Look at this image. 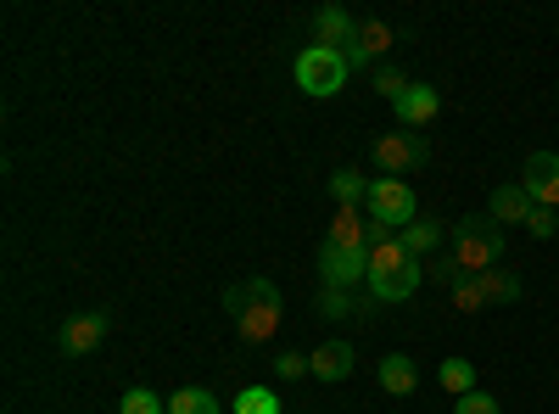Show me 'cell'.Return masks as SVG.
Segmentation results:
<instances>
[{"label": "cell", "instance_id": "cell-11", "mask_svg": "<svg viewBox=\"0 0 559 414\" xmlns=\"http://www.w3.org/2000/svg\"><path fill=\"white\" fill-rule=\"evenodd\" d=\"M521 186L532 191L537 208H554V213H559V157H554V152H532V157H526V174H521Z\"/></svg>", "mask_w": 559, "mask_h": 414}, {"label": "cell", "instance_id": "cell-6", "mask_svg": "<svg viewBox=\"0 0 559 414\" xmlns=\"http://www.w3.org/2000/svg\"><path fill=\"white\" fill-rule=\"evenodd\" d=\"M426 163H431V141H426V134H414V129H397V134H381V141H376V168L386 179L414 174V168H426Z\"/></svg>", "mask_w": 559, "mask_h": 414}, {"label": "cell", "instance_id": "cell-15", "mask_svg": "<svg viewBox=\"0 0 559 414\" xmlns=\"http://www.w3.org/2000/svg\"><path fill=\"white\" fill-rule=\"evenodd\" d=\"M532 208H537V202H532V191L515 179V186H498V191H492L487 218H492V224H526V218H532Z\"/></svg>", "mask_w": 559, "mask_h": 414}, {"label": "cell", "instance_id": "cell-22", "mask_svg": "<svg viewBox=\"0 0 559 414\" xmlns=\"http://www.w3.org/2000/svg\"><path fill=\"white\" fill-rule=\"evenodd\" d=\"M168 414H218V398L207 387H179L168 398Z\"/></svg>", "mask_w": 559, "mask_h": 414}, {"label": "cell", "instance_id": "cell-27", "mask_svg": "<svg viewBox=\"0 0 559 414\" xmlns=\"http://www.w3.org/2000/svg\"><path fill=\"white\" fill-rule=\"evenodd\" d=\"M453 414H503V409H498V398H492V392H481V387H476V392H464V398L453 403Z\"/></svg>", "mask_w": 559, "mask_h": 414}, {"label": "cell", "instance_id": "cell-26", "mask_svg": "<svg viewBox=\"0 0 559 414\" xmlns=\"http://www.w3.org/2000/svg\"><path fill=\"white\" fill-rule=\"evenodd\" d=\"M274 376H280V381H302V376H313V370H308V358H302L297 347H286V353H274Z\"/></svg>", "mask_w": 559, "mask_h": 414}, {"label": "cell", "instance_id": "cell-4", "mask_svg": "<svg viewBox=\"0 0 559 414\" xmlns=\"http://www.w3.org/2000/svg\"><path fill=\"white\" fill-rule=\"evenodd\" d=\"M347 57L342 51H324V45H308V51L297 57V90L302 96H336V90H347Z\"/></svg>", "mask_w": 559, "mask_h": 414}, {"label": "cell", "instance_id": "cell-12", "mask_svg": "<svg viewBox=\"0 0 559 414\" xmlns=\"http://www.w3.org/2000/svg\"><path fill=\"white\" fill-rule=\"evenodd\" d=\"M392 113H397V123L403 129H426V123H437V113H442V96H437V84H408V96L403 102H392Z\"/></svg>", "mask_w": 559, "mask_h": 414}, {"label": "cell", "instance_id": "cell-14", "mask_svg": "<svg viewBox=\"0 0 559 414\" xmlns=\"http://www.w3.org/2000/svg\"><path fill=\"white\" fill-rule=\"evenodd\" d=\"M324 247H342V252H369V213L342 208V213L331 218V236H324Z\"/></svg>", "mask_w": 559, "mask_h": 414}, {"label": "cell", "instance_id": "cell-19", "mask_svg": "<svg viewBox=\"0 0 559 414\" xmlns=\"http://www.w3.org/2000/svg\"><path fill=\"white\" fill-rule=\"evenodd\" d=\"M414 258H426V252H437L442 247V218H414L408 229H403V236H397Z\"/></svg>", "mask_w": 559, "mask_h": 414}, {"label": "cell", "instance_id": "cell-1", "mask_svg": "<svg viewBox=\"0 0 559 414\" xmlns=\"http://www.w3.org/2000/svg\"><path fill=\"white\" fill-rule=\"evenodd\" d=\"M224 314H236L241 342L263 347V342H274V331H280V286L263 281V274H252V281H241V286L224 292Z\"/></svg>", "mask_w": 559, "mask_h": 414}, {"label": "cell", "instance_id": "cell-10", "mask_svg": "<svg viewBox=\"0 0 559 414\" xmlns=\"http://www.w3.org/2000/svg\"><path fill=\"white\" fill-rule=\"evenodd\" d=\"M308 28H313V45H324V51H347L353 34H358V17L347 7H319L308 17Z\"/></svg>", "mask_w": 559, "mask_h": 414}, {"label": "cell", "instance_id": "cell-9", "mask_svg": "<svg viewBox=\"0 0 559 414\" xmlns=\"http://www.w3.org/2000/svg\"><path fill=\"white\" fill-rule=\"evenodd\" d=\"M392 39H397V34H392L386 17H358V34H353V45H347L342 57H347V68L358 73V68H369V62H381V57L392 51Z\"/></svg>", "mask_w": 559, "mask_h": 414}, {"label": "cell", "instance_id": "cell-29", "mask_svg": "<svg viewBox=\"0 0 559 414\" xmlns=\"http://www.w3.org/2000/svg\"><path fill=\"white\" fill-rule=\"evenodd\" d=\"M526 229H532L537 241H554V236H559V213H554V208H532Z\"/></svg>", "mask_w": 559, "mask_h": 414}, {"label": "cell", "instance_id": "cell-28", "mask_svg": "<svg viewBox=\"0 0 559 414\" xmlns=\"http://www.w3.org/2000/svg\"><path fill=\"white\" fill-rule=\"evenodd\" d=\"M453 308H459V314H481V308H487V303H481V286H476V274L453 286Z\"/></svg>", "mask_w": 559, "mask_h": 414}, {"label": "cell", "instance_id": "cell-16", "mask_svg": "<svg viewBox=\"0 0 559 414\" xmlns=\"http://www.w3.org/2000/svg\"><path fill=\"white\" fill-rule=\"evenodd\" d=\"M476 286H481V303H492V308H509V303L526 297V281H521V274H509V269L476 274Z\"/></svg>", "mask_w": 559, "mask_h": 414}, {"label": "cell", "instance_id": "cell-18", "mask_svg": "<svg viewBox=\"0 0 559 414\" xmlns=\"http://www.w3.org/2000/svg\"><path fill=\"white\" fill-rule=\"evenodd\" d=\"M376 297H358V292H342V286H319V314L324 319H364Z\"/></svg>", "mask_w": 559, "mask_h": 414}, {"label": "cell", "instance_id": "cell-21", "mask_svg": "<svg viewBox=\"0 0 559 414\" xmlns=\"http://www.w3.org/2000/svg\"><path fill=\"white\" fill-rule=\"evenodd\" d=\"M331 197H336L342 208H358V202H369V179H364L358 168H336V174H331Z\"/></svg>", "mask_w": 559, "mask_h": 414}, {"label": "cell", "instance_id": "cell-20", "mask_svg": "<svg viewBox=\"0 0 559 414\" xmlns=\"http://www.w3.org/2000/svg\"><path fill=\"white\" fill-rule=\"evenodd\" d=\"M437 381H442L453 398H464V392H476V364H471V358H442V364H437Z\"/></svg>", "mask_w": 559, "mask_h": 414}, {"label": "cell", "instance_id": "cell-5", "mask_svg": "<svg viewBox=\"0 0 559 414\" xmlns=\"http://www.w3.org/2000/svg\"><path fill=\"white\" fill-rule=\"evenodd\" d=\"M364 213H369V224L392 229V236H403V229L419 218L414 191L403 186V179H369V202H364Z\"/></svg>", "mask_w": 559, "mask_h": 414}, {"label": "cell", "instance_id": "cell-8", "mask_svg": "<svg viewBox=\"0 0 559 414\" xmlns=\"http://www.w3.org/2000/svg\"><path fill=\"white\" fill-rule=\"evenodd\" d=\"M107 331H112V314H107V308H84V314H73L68 326H62V353H68V358L96 353V347L107 342Z\"/></svg>", "mask_w": 559, "mask_h": 414}, {"label": "cell", "instance_id": "cell-7", "mask_svg": "<svg viewBox=\"0 0 559 414\" xmlns=\"http://www.w3.org/2000/svg\"><path fill=\"white\" fill-rule=\"evenodd\" d=\"M319 281H324V286H342V292H358V286H369V252L319 247Z\"/></svg>", "mask_w": 559, "mask_h": 414}, {"label": "cell", "instance_id": "cell-13", "mask_svg": "<svg viewBox=\"0 0 559 414\" xmlns=\"http://www.w3.org/2000/svg\"><path fill=\"white\" fill-rule=\"evenodd\" d=\"M353 364H358V353H353L347 342H319V347L308 353V370H313L319 381H347Z\"/></svg>", "mask_w": 559, "mask_h": 414}, {"label": "cell", "instance_id": "cell-24", "mask_svg": "<svg viewBox=\"0 0 559 414\" xmlns=\"http://www.w3.org/2000/svg\"><path fill=\"white\" fill-rule=\"evenodd\" d=\"M236 414H280V398L269 387H241L236 392Z\"/></svg>", "mask_w": 559, "mask_h": 414}, {"label": "cell", "instance_id": "cell-23", "mask_svg": "<svg viewBox=\"0 0 559 414\" xmlns=\"http://www.w3.org/2000/svg\"><path fill=\"white\" fill-rule=\"evenodd\" d=\"M118 409H123V414H168V398H157L152 387H129Z\"/></svg>", "mask_w": 559, "mask_h": 414}, {"label": "cell", "instance_id": "cell-3", "mask_svg": "<svg viewBox=\"0 0 559 414\" xmlns=\"http://www.w3.org/2000/svg\"><path fill=\"white\" fill-rule=\"evenodd\" d=\"M448 252L459 258L464 274H487V269L503 263V229H498L492 218L471 213V218H459V224L448 229Z\"/></svg>", "mask_w": 559, "mask_h": 414}, {"label": "cell", "instance_id": "cell-2", "mask_svg": "<svg viewBox=\"0 0 559 414\" xmlns=\"http://www.w3.org/2000/svg\"><path fill=\"white\" fill-rule=\"evenodd\" d=\"M414 292H419V258L397 236L369 247V297L376 303H408Z\"/></svg>", "mask_w": 559, "mask_h": 414}, {"label": "cell", "instance_id": "cell-30", "mask_svg": "<svg viewBox=\"0 0 559 414\" xmlns=\"http://www.w3.org/2000/svg\"><path fill=\"white\" fill-rule=\"evenodd\" d=\"M459 281H471V274L459 269V258H453V252H442V258H437V286H448V292H453Z\"/></svg>", "mask_w": 559, "mask_h": 414}, {"label": "cell", "instance_id": "cell-25", "mask_svg": "<svg viewBox=\"0 0 559 414\" xmlns=\"http://www.w3.org/2000/svg\"><path fill=\"white\" fill-rule=\"evenodd\" d=\"M408 73H397V68H376V96H386V102H403L408 96Z\"/></svg>", "mask_w": 559, "mask_h": 414}, {"label": "cell", "instance_id": "cell-17", "mask_svg": "<svg viewBox=\"0 0 559 414\" xmlns=\"http://www.w3.org/2000/svg\"><path fill=\"white\" fill-rule=\"evenodd\" d=\"M376 376H381V387H386L392 398H408V392L419 387V364H414L408 353H386Z\"/></svg>", "mask_w": 559, "mask_h": 414}]
</instances>
